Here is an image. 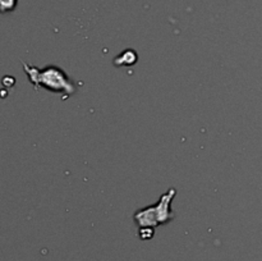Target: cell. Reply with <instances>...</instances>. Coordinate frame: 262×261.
<instances>
[{
  "label": "cell",
  "mask_w": 262,
  "mask_h": 261,
  "mask_svg": "<svg viewBox=\"0 0 262 261\" xmlns=\"http://www.w3.org/2000/svg\"><path fill=\"white\" fill-rule=\"evenodd\" d=\"M23 67H25V72L27 73L30 81L35 85L36 89L44 87L47 91L58 92V94L60 92H67L68 95L75 94V85L60 68L49 66V67L39 70V68L28 66L26 63H23Z\"/></svg>",
  "instance_id": "6da1fadb"
},
{
  "label": "cell",
  "mask_w": 262,
  "mask_h": 261,
  "mask_svg": "<svg viewBox=\"0 0 262 261\" xmlns=\"http://www.w3.org/2000/svg\"><path fill=\"white\" fill-rule=\"evenodd\" d=\"M175 196V189H169L165 194H163L160 201L154 206H147V208L138 210L135 214V220L140 228H150L156 225L165 224L169 220L174 218L173 211L170 210V203Z\"/></svg>",
  "instance_id": "7a4b0ae2"
},
{
  "label": "cell",
  "mask_w": 262,
  "mask_h": 261,
  "mask_svg": "<svg viewBox=\"0 0 262 261\" xmlns=\"http://www.w3.org/2000/svg\"><path fill=\"white\" fill-rule=\"evenodd\" d=\"M17 0H0V13H8L16 9Z\"/></svg>",
  "instance_id": "3957f363"
}]
</instances>
